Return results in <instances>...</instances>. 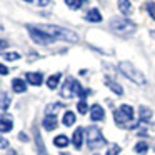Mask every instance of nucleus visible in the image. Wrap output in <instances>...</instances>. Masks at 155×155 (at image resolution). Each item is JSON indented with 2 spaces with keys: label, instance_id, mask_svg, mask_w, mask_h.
I'll list each match as a JSON object with an SVG mask.
<instances>
[{
  "label": "nucleus",
  "instance_id": "obj_1",
  "mask_svg": "<svg viewBox=\"0 0 155 155\" xmlns=\"http://www.w3.org/2000/svg\"><path fill=\"white\" fill-rule=\"evenodd\" d=\"M37 28H40L42 32H45L47 35H50L54 40H67V42H78V37L75 32L68 30V28L58 27V25H37Z\"/></svg>",
  "mask_w": 155,
  "mask_h": 155
},
{
  "label": "nucleus",
  "instance_id": "obj_2",
  "mask_svg": "<svg viewBox=\"0 0 155 155\" xmlns=\"http://www.w3.org/2000/svg\"><path fill=\"white\" fill-rule=\"evenodd\" d=\"M114 118H115V124L118 127H124V128H134L135 127V122H134L135 114H134V108L130 105H120L115 110Z\"/></svg>",
  "mask_w": 155,
  "mask_h": 155
},
{
  "label": "nucleus",
  "instance_id": "obj_3",
  "mask_svg": "<svg viewBox=\"0 0 155 155\" xmlns=\"http://www.w3.org/2000/svg\"><path fill=\"white\" fill-rule=\"evenodd\" d=\"M87 94H88V90H84L82 85L78 84L75 78H72V77L67 78V82L64 84V88H62V95L67 97V98L74 97V95H78L80 98H85V95H87Z\"/></svg>",
  "mask_w": 155,
  "mask_h": 155
},
{
  "label": "nucleus",
  "instance_id": "obj_4",
  "mask_svg": "<svg viewBox=\"0 0 155 155\" xmlns=\"http://www.w3.org/2000/svg\"><path fill=\"white\" fill-rule=\"evenodd\" d=\"M110 28L120 35H130L137 30V25L130 22L128 18H112L110 20Z\"/></svg>",
  "mask_w": 155,
  "mask_h": 155
},
{
  "label": "nucleus",
  "instance_id": "obj_5",
  "mask_svg": "<svg viewBox=\"0 0 155 155\" xmlns=\"http://www.w3.org/2000/svg\"><path fill=\"white\" fill-rule=\"evenodd\" d=\"M118 68H120V72L128 78V80L135 82V84H140V85L145 84V77L130 64V62H120V64H118Z\"/></svg>",
  "mask_w": 155,
  "mask_h": 155
},
{
  "label": "nucleus",
  "instance_id": "obj_6",
  "mask_svg": "<svg viewBox=\"0 0 155 155\" xmlns=\"http://www.w3.org/2000/svg\"><path fill=\"white\" fill-rule=\"evenodd\" d=\"M87 142H88V147L90 148H100L105 145V138L102 135L100 128L97 127H90L87 128Z\"/></svg>",
  "mask_w": 155,
  "mask_h": 155
},
{
  "label": "nucleus",
  "instance_id": "obj_7",
  "mask_svg": "<svg viewBox=\"0 0 155 155\" xmlns=\"http://www.w3.org/2000/svg\"><path fill=\"white\" fill-rule=\"evenodd\" d=\"M27 30L28 34H30L32 40L35 42V44H40V45H48L54 42V38L50 37V35H47L45 32H42L40 28H37L35 25H27Z\"/></svg>",
  "mask_w": 155,
  "mask_h": 155
},
{
  "label": "nucleus",
  "instance_id": "obj_8",
  "mask_svg": "<svg viewBox=\"0 0 155 155\" xmlns=\"http://www.w3.org/2000/svg\"><path fill=\"white\" fill-rule=\"evenodd\" d=\"M90 118L94 122L104 120V118H105V112H104V108H102V105H98V104L92 105V108H90Z\"/></svg>",
  "mask_w": 155,
  "mask_h": 155
},
{
  "label": "nucleus",
  "instance_id": "obj_9",
  "mask_svg": "<svg viewBox=\"0 0 155 155\" xmlns=\"http://www.w3.org/2000/svg\"><path fill=\"white\" fill-rule=\"evenodd\" d=\"M27 82L32 85H35V87H38V85H42V82H44V75H42L40 72H28Z\"/></svg>",
  "mask_w": 155,
  "mask_h": 155
},
{
  "label": "nucleus",
  "instance_id": "obj_10",
  "mask_svg": "<svg viewBox=\"0 0 155 155\" xmlns=\"http://www.w3.org/2000/svg\"><path fill=\"white\" fill-rule=\"evenodd\" d=\"M57 117L55 115H45V118H44V122H42V125H44V128L45 130H54L55 127H57Z\"/></svg>",
  "mask_w": 155,
  "mask_h": 155
},
{
  "label": "nucleus",
  "instance_id": "obj_11",
  "mask_svg": "<svg viewBox=\"0 0 155 155\" xmlns=\"http://www.w3.org/2000/svg\"><path fill=\"white\" fill-rule=\"evenodd\" d=\"M72 142H74V147L75 148H80L82 143H84V128H77V130L74 132V138H72Z\"/></svg>",
  "mask_w": 155,
  "mask_h": 155
},
{
  "label": "nucleus",
  "instance_id": "obj_12",
  "mask_svg": "<svg viewBox=\"0 0 155 155\" xmlns=\"http://www.w3.org/2000/svg\"><path fill=\"white\" fill-rule=\"evenodd\" d=\"M85 18H87L88 22H94V24L102 22V15H100V12H98V8H90V10L87 12V15H85Z\"/></svg>",
  "mask_w": 155,
  "mask_h": 155
},
{
  "label": "nucleus",
  "instance_id": "obj_13",
  "mask_svg": "<svg viewBox=\"0 0 155 155\" xmlns=\"http://www.w3.org/2000/svg\"><path fill=\"white\" fill-rule=\"evenodd\" d=\"M12 127H14V122H12V118H8V117H0V132H2V134H5V132H10Z\"/></svg>",
  "mask_w": 155,
  "mask_h": 155
},
{
  "label": "nucleus",
  "instance_id": "obj_14",
  "mask_svg": "<svg viewBox=\"0 0 155 155\" xmlns=\"http://www.w3.org/2000/svg\"><path fill=\"white\" fill-rule=\"evenodd\" d=\"M12 88H14V92H17V94H24V92L27 90V84H25L24 80H20V78H14V80H12Z\"/></svg>",
  "mask_w": 155,
  "mask_h": 155
},
{
  "label": "nucleus",
  "instance_id": "obj_15",
  "mask_svg": "<svg viewBox=\"0 0 155 155\" xmlns=\"http://www.w3.org/2000/svg\"><path fill=\"white\" fill-rule=\"evenodd\" d=\"M105 84H107V87L110 88L114 94H117V95H122L124 94V88L120 87V85L117 84V82H114V80H108V78H105Z\"/></svg>",
  "mask_w": 155,
  "mask_h": 155
},
{
  "label": "nucleus",
  "instance_id": "obj_16",
  "mask_svg": "<svg viewBox=\"0 0 155 155\" xmlns=\"http://www.w3.org/2000/svg\"><path fill=\"white\" fill-rule=\"evenodd\" d=\"M118 8L124 15H130L132 14V5L128 0H118Z\"/></svg>",
  "mask_w": 155,
  "mask_h": 155
},
{
  "label": "nucleus",
  "instance_id": "obj_17",
  "mask_svg": "<svg viewBox=\"0 0 155 155\" xmlns=\"http://www.w3.org/2000/svg\"><path fill=\"white\" fill-rule=\"evenodd\" d=\"M75 114L74 112H67V114L64 115V118H62V124L65 125V127H70V125H74L75 124Z\"/></svg>",
  "mask_w": 155,
  "mask_h": 155
},
{
  "label": "nucleus",
  "instance_id": "obj_18",
  "mask_svg": "<svg viewBox=\"0 0 155 155\" xmlns=\"http://www.w3.org/2000/svg\"><path fill=\"white\" fill-rule=\"evenodd\" d=\"M54 143L57 145V147L64 148V147H67V145L70 143V140H68V137H65V135H58V137L54 138Z\"/></svg>",
  "mask_w": 155,
  "mask_h": 155
},
{
  "label": "nucleus",
  "instance_id": "obj_19",
  "mask_svg": "<svg viewBox=\"0 0 155 155\" xmlns=\"http://www.w3.org/2000/svg\"><path fill=\"white\" fill-rule=\"evenodd\" d=\"M60 77H62L60 74H55V75H52V77H48V80H47V87H48V88H57L58 82H60Z\"/></svg>",
  "mask_w": 155,
  "mask_h": 155
},
{
  "label": "nucleus",
  "instance_id": "obj_20",
  "mask_svg": "<svg viewBox=\"0 0 155 155\" xmlns=\"http://www.w3.org/2000/svg\"><path fill=\"white\" fill-rule=\"evenodd\" d=\"M10 107V97L7 94H0V110H7Z\"/></svg>",
  "mask_w": 155,
  "mask_h": 155
},
{
  "label": "nucleus",
  "instance_id": "obj_21",
  "mask_svg": "<svg viewBox=\"0 0 155 155\" xmlns=\"http://www.w3.org/2000/svg\"><path fill=\"white\" fill-rule=\"evenodd\" d=\"M150 118H152V110L148 107H145V105H142L140 107V120L147 122V120H150Z\"/></svg>",
  "mask_w": 155,
  "mask_h": 155
},
{
  "label": "nucleus",
  "instance_id": "obj_22",
  "mask_svg": "<svg viewBox=\"0 0 155 155\" xmlns=\"http://www.w3.org/2000/svg\"><path fill=\"white\" fill-rule=\"evenodd\" d=\"M134 150L137 152V153H147V150H148V143L147 142H137V145L134 147Z\"/></svg>",
  "mask_w": 155,
  "mask_h": 155
},
{
  "label": "nucleus",
  "instance_id": "obj_23",
  "mask_svg": "<svg viewBox=\"0 0 155 155\" xmlns=\"http://www.w3.org/2000/svg\"><path fill=\"white\" fill-rule=\"evenodd\" d=\"M85 0H65V4L68 5V7L72 8V10H77V8H80L82 5H84Z\"/></svg>",
  "mask_w": 155,
  "mask_h": 155
},
{
  "label": "nucleus",
  "instance_id": "obj_24",
  "mask_svg": "<svg viewBox=\"0 0 155 155\" xmlns=\"http://www.w3.org/2000/svg\"><path fill=\"white\" fill-rule=\"evenodd\" d=\"M77 108H78V112H80L82 115L87 114V110H88V107H87V100H85V98H80V102L77 104Z\"/></svg>",
  "mask_w": 155,
  "mask_h": 155
},
{
  "label": "nucleus",
  "instance_id": "obj_25",
  "mask_svg": "<svg viewBox=\"0 0 155 155\" xmlns=\"http://www.w3.org/2000/svg\"><path fill=\"white\" fill-rule=\"evenodd\" d=\"M4 57L7 58V60L14 62V60H18V58H20V54H17V52H7V54H4Z\"/></svg>",
  "mask_w": 155,
  "mask_h": 155
},
{
  "label": "nucleus",
  "instance_id": "obj_26",
  "mask_svg": "<svg viewBox=\"0 0 155 155\" xmlns=\"http://www.w3.org/2000/svg\"><path fill=\"white\" fill-rule=\"evenodd\" d=\"M147 12L150 14V17L155 20V2H148L147 4Z\"/></svg>",
  "mask_w": 155,
  "mask_h": 155
},
{
  "label": "nucleus",
  "instance_id": "obj_27",
  "mask_svg": "<svg viewBox=\"0 0 155 155\" xmlns=\"http://www.w3.org/2000/svg\"><path fill=\"white\" fill-rule=\"evenodd\" d=\"M118 153H120V147L118 145H112L107 150V155H118Z\"/></svg>",
  "mask_w": 155,
  "mask_h": 155
},
{
  "label": "nucleus",
  "instance_id": "obj_28",
  "mask_svg": "<svg viewBox=\"0 0 155 155\" xmlns=\"http://www.w3.org/2000/svg\"><path fill=\"white\" fill-rule=\"evenodd\" d=\"M57 108H62V104H55V105H48L47 107V112H52V110H57Z\"/></svg>",
  "mask_w": 155,
  "mask_h": 155
},
{
  "label": "nucleus",
  "instance_id": "obj_29",
  "mask_svg": "<svg viewBox=\"0 0 155 155\" xmlns=\"http://www.w3.org/2000/svg\"><path fill=\"white\" fill-rule=\"evenodd\" d=\"M8 147V140H5L4 137H0V148H7Z\"/></svg>",
  "mask_w": 155,
  "mask_h": 155
},
{
  "label": "nucleus",
  "instance_id": "obj_30",
  "mask_svg": "<svg viewBox=\"0 0 155 155\" xmlns=\"http://www.w3.org/2000/svg\"><path fill=\"white\" fill-rule=\"evenodd\" d=\"M7 74H8V68L4 64H0V75H7Z\"/></svg>",
  "mask_w": 155,
  "mask_h": 155
},
{
  "label": "nucleus",
  "instance_id": "obj_31",
  "mask_svg": "<svg viewBox=\"0 0 155 155\" xmlns=\"http://www.w3.org/2000/svg\"><path fill=\"white\" fill-rule=\"evenodd\" d=\"M38 2V5H40V7H47L48 4H50V0H37Z\"/></svg>",
  "mask_w": 155,
  "mask_h": 155
},
{
  "label": "nucleus",
  "instance_id": "obj_32",
  "mask_svg": "<svg viewBox=\"0 0 155 155\" xmlns=\"http://www.w3.org/2000/svg\"><path fill=\"white\" fill-rule=\"evenodd\" d=\"M4 48H7V42H5V40H0V50H4Z\"/></svg>",
  "mask_w": 155,
  "mask_h": 155
},
{
  "label": "nucleus",
  "instance_id": "obj_33",
  "mask_svg": "<svg viewBox=\"0 0 155 155\" xmlns=\"http://www.w3.org/2000/svg\"><path fill=\"white\" fill-rule=\"evenodd\" d=\"M25 2H28V4H30V2H34V0H25Z\"/></svg>",
  "mask_w": 155,
  "mask_h": 155
}]
</instances>
